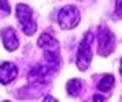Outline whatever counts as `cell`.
<instances>
[{
	"label": "cell",
	"instance_id": "obj_12",
	"mask_svg": "<svg viewBox=\"0 0 122 102\" xmlns=\"http://www.w3.org/2000/svg\"><path fill=\"white\" fill-rule=\"evenodd\" d=\"M93 102H107V97L99 96V94H94L93 96Z\"/></svg>",
	"mask_w": 122,
	"mask_h": 102
},
{
	"label": "cell",
	"instance_id": "obj_5",
	"mask_svg": "<svg viewBox=\"0 0 122 102\" xmlns=\"http://www.w3.org/2000/svg\"><path fill=\"white\" fill-rule=\"evenodd\" d=\"M114 49H116V39H114L111 29L107 26H99V29H98V54L106 57L112 54Z\"/></svg>",
	"mask_w": 122,
	"mask_h": 102
},
{
	"label": "cell",
	"instance_id": "obj_14",
	"mask_svg": "<svg viewBox=\"0 0 122 102\" xmlns=\"http://www.w3.org/2000/svg\"><path fill=\"white\" fill-rule=\"evenodd\" d=\"M119 71H121V74H122V60H121V66H119Z\"/></svg>",
	"mask_w": 122,
	"mask_h": 102
},
{
	"label": "cell",
	"instance_id": "obj_6",
	"mask_svg": "<svg viewBox=\"0 0 122 102\" xmlns=\"http://www.w3.org/2000/svg\"><path fill=\"white\" fill-rule=\"evenodd\" d=\"M2 42H3V47H5L8 52L16 50V47H18V44H20L16 29L11 28V26H7V28L2 29Z\"/></svg>",
	"mask_w": 122,
	"mask_h": 102
},
{
	"label": "cell",
	"instance_id": "obj_2",
	"mask_svg": "<svg viewBox=\"0 0 122 102\" xmlns=\"http://www.w3.org/2000/svg\"><path fill=\"white\" fill-rule=\"evenodd\" d=\"M93 39H94V34L91 31H86L81 42H80L78 52H76V66L81 71L88 70V66L91 65V60H93V50H91Z\"/></svg>",
	"mask_w": 122,
	"mask_h": 102
},
{
	"label": "cell",
	"instance_id": "obj_11",
	"mask_svg": "<svg viewBox=\"0 0 122 102\" xmlns=\"http://www.w3.org/2000/svg\"><path fill=\"white\" fill-rule=\"evenodd\" d=\"M116 13L117 18H122V0H116Z\"/></svg>",
	"mask_w": 122,
	"mask_h": 102
},
{
	"label": "cell",
	"instance_id": "obj_1",
	"mask_svg": "<svg viewBox=\"0 0 122 102\" xmlns=\"http://www.w3.org/2000/svg\"><path fill=\"white\" fill-rule=\"evenodd\" d=\"M38 46L44 50V60H46V63L59 68L60 66V44H59V41L54 39L51 34L44 32V34L39 36Z\"/></svg>",
	"mask_w": 122,
	"mask_h": 102
},
{
	"label": "cell",
	"instance_id": "obj_7",
	"mask_svg": "<svg viewBox=\"0 0 122 102\" xmlns=\"http://www.w3.org/2000/svg\"><path fill=\"white\" fill-rule=\"evenodd\" d=\"M18 74V68L13 65L11 62H3L0 65V83L2 84H10Z\"/></svg>",
	"mask_w": 122,
	"mask_h": 102
},
{
	"label": "cell",
	"instance_id": "obj_9",
	"mask_svg": "<svg viewBox=\"0 0 122 102\" xmlns=\"http://www.w3.org/2000/svg\"><path fill=\"white\" fill-rule=\"evenodd\" d=\"M81 89H83V83L80 79H76V78L70 79L67 83V93H68V96H72V97H78L81 94Z\"/></svg>",
	"mask_w": 122,
	"mask_h": 102
},
{
	"label": "cell",
	"instance_id": "obj_4",
	"mask_svg": "<svg viewBox=\"0 0 122 102\" xmlns=\"http://www.w3.org/2000/svg\"><path fill=\"white\" fill-rule=\"evenodd\" d=\"M80 18H81L80 10L76 8L75 5H65L60 10V13L57 16V21H59V26L62 29H73L78 26Z\"/></svg>",
	"mask_w": 122,
	"mask_h": 102
},
{
	"label": "cell",
	"instance_id": "obj_13",
	"mask_svg": "<svg viewBox=\"0 0 122 102\" xmlns=\"http://www.w3.org/2000/svg\"><path fill=\"white\" fill-rule=\"evenodd\" d=\"M42 102H57V101L54 99V97H52V96H47V97H46V99H44Z\"/></svg>",
	"mask_w": 122,
	"mask_h": 102
},
{
	"label": "cell",
	"instance_id": "obj_8",
	"mask_svg": "<svg viewBox=\"0 0 122 102\" xmlns=\"http://www.w3.org/2000/svg\"><path fill=\"white\" fill-rule=\"evenodd\" d=\"M114 84H116L114 76L112 74H106V76L101 78V81L98 83V91H99V93H111Z\"/></svg>",
	"mask_w": 122,
	"mask_h": 102
},
{
	"label": "cell",
	"instance_id": "obj_3",
	"mask_svg": "<svg viewBox=\"0 0 122 102\" xmlns=\"http://www.w3.org/2000/svg\"><path fill=\"white\" fill-rule=\"evenodd\" d=\"M16 18H18L20 26H21L23 32L26 36H33L36 32L38 26H36V21L33 18V10L29 8L28 5H25V3L16 5Z\"/></svg>",
	"mask_w": 122,
	"mask_h": 102
},
{
	"label": "cell",
	"instance_id": "obj_10",
	"mask_svg": "<svg viewBox=\"0 0 122 102\" xmlns=\"http://www.w3.org/2000/svg\"><path fill=\"white\" fill-rule=\"evenodd\" d=\"M10 13V5L7 0H0V15H3V16H7Z\"/></svg>",
	"mask_w": 122,
	"mask_h": 102
},
{
	"label": "cell",
	"instance_id": "obj_15",
	"mask_svg": "<svg viewBox=\"0 0 122 102\" xmlns=\"http://www.w3.org/2000/svg\"><path fill=\"white\" fill-rule=\"evenodd\" d=\"M3 102H10V101H3Z\"/></svg>",
	"mask_w": 122,
	"mask_h": 102
}]
</instances>
